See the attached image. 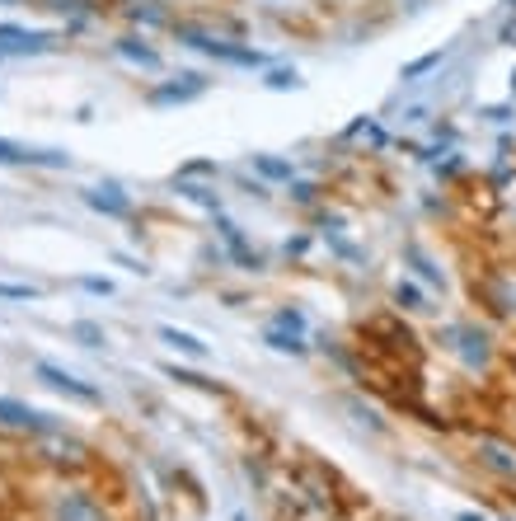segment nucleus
<instances>
[{"label":"nucleus","instance_id":"8","mask_svg":"<svg viewBox=\"0 0 516 521\" xmlns=\"http://www.w3.org/2000/svg\"><path fill=\"white\" fill-rule=\"evenodd\" d=\"M33 376H38L47 390H57V395L76 399V404H104V395H99L90 381H80L76 371L57 367V362H47V357H38V362H33Z\"/></svg>","mask_w":516,"mask_h":521},{"label":"nucleus","instance_id":"6","mask_svg":"<svg viewBox=\"0 0 516 521\" xmlns=\"http://www.w3.org/2000/svg\"><path fill=\"white\" fill-rule=\"evenodd\" d=\"M66 33L61 29H24V24H0V57H43L52 47H61Z\"/></svg>","mask_w":516,"mask_h":521},{"label":"nucleus","instance_id":"32","mask_svg":"<svg viewBox=\"0 0 516 521\" xmlns=\"http://www.w3.org/2000/svg\"><path fill=\"white\" fill-rule=\"evenodd\" d=\"M456 521H488L484 512H456Z\"/></svg>","mask_w":516,"mask_h":521},{"label":"nucleus","instance_id":"34","mask_svg":"<svg viewBox=\"0 0 516 521\" xmlns=\"http://www.w3.org/2000/svg\"><path fill=\"white\" fill-rule=\"evenodd\" d=\"M498 521H512V517H498Z\"/></svg>","mask_w":516,"mask_h":521},{"label":"nucleus","instance_id":"24","mask_svg":"<svg viewBox=\"0 0 516 521\" xmlns=\"http://www.w3.org/2000/svg\"><path fill=\"white\" fill-rule=\"evenodd\" d=\"M71 338H76L80 348H104L108 343L104 324H94V320H71Z\"/></svg>","mask_w":516,"mask_h":521},{"label":"nucleus","instance_id":"1","mask_svg":"<svg viewBox=\"0 0 516 521\" xmlns=\"http://www.w3.org/2000/svg\"><path fill=\"white\" fill-rule=\"evenodd\" d=\"M169 33H174L183 47H193V52H202V57H212V62H221V66L268 71V52H258L254 43H235L226 33H212V29H202V24H188V19H174Z\"/></svg>","mask_w":516,"mask_h":521},{"label":"nucleus","instance_id":"22","mask_svg":"<svg viewBox=\"0 0 516 521\" xmlns=\"http://www.w3.org/2000/svg\"><path fill=\"white\" fill-rule=\"evenodd\" d=\"M263 90H273V94L301 90V71H296V66H268V71H263Z\"/></svg>","mask_w":516,"mask_h":521},{"label":"nucleus","instance_id":"15","mask_svg":"<svg viewBox=\"0 0 516 521\" xmlns=\"http://www.w3.org/2000/svg\"><path fill=\"white\" fill-rule=\"evenodd\" d=\"M390 301H395L399 315H427L432 310V301H427V292L413 282V277H399L395 287H390Z\"/></svg>","mask_w":516,"mask_h":521},{"label":"nucleus","instance_id":"35","mask_svg":"<svg viewBox=\"0 0 516 521\" xmlns=\"http://www.w3.org/2000/svg\"><path fill=\"white\" fill-rule=\"evenodd\" d=\"M512 371H516V357H512Z\"/></svg>","mask_w":516,"mask_h":521},{"label":"nucleus","instance_id":"2","mask_svg":"<svg viewBox=\"0 0 516 521\" xmlns=\"http://www.w3.org/2000/svg\"><path fill=\"white\" fill-rule=\"evenodd\" d=\"M33 460L47 465V470L61 479H76V475H85V470H94V451L80 442V437H71V432H61V428L33 437Z\"/></svg>","mask_w":516,"mask_h":521},{"label":"nucleus","instance_id":"11","mask_svg":"<svg viewBox=\"0 0 516 521\" xmlns=\"http://www.w3.org/2000/svg\"><path fill=\"white\" fill-rule=\"evenodd\" d=\"M80 202H85L90 212L108 216V221H132V212H137V202L127 198L118 184H90V188H80Z\"/></svg>","mask_w":516,"mask_h":521},{"label":"nucleus","instance_id":"30","mask_svg":"<svg viewBox=\"0 0 516 521\" xmlns=\"http://www.w3.org/2000/svg\"><path fill=\"white\" fill-rule=\"evenodd\" d=\"M76 287L90 296H113V282L108 277H76Z\"/></svg>","mask_w":516,"mask_h":521},{"label":"nucleus","instance_id":"28","mask_svg":"<svg viewBox=\"0 0 516 521\" xmlns=\"http://www.w3.org/2000/svg\"><path fill=\"white\" fill-rule=\"evenodd\" d=\"M38 287H24V282H0V301H38Z\"/></svg>","mask_w":516,"mask_h":521},{"label":"nucleus","instance_id":"27","mask_svg":"<svg viewBox=\"0 0 516 521\" xmlns=\"http://www.w3.org/2000/svg\"><path fill=\"white\" fill-rule=\"evenodd\" d=\"M216 174H221L216 160H188V165L174 169V179H216Z\"/></svg>","mask_w":516,"mask_h":521},{"label":"nucleus","instance_id":"12","mask_svg":"<svg viewBox=\"0 0 516 521\" xmlns=\"http://www.w3.org/2000/svg\"><path fill=\"white\" fill-rule=\"evenodd\" d=\"M113 57H122L127 66H137V71H165V57L146 43V33H118L113 38Z\"/></svg>","mask_w":516,"mask_h":521},{"label":"nucleus","instance_id":"14","mask_svg":"<svg viewBox=\"0 0 516 521\" xmlns=\"http://www.w3.org/2000/svg\"><path fill=\"white\" fill-rule=\"evenodd\" d=\"M155 334H160V343H165V348H174V353H183V357H193V362H207V357H212V348H207L198 334L179 329V324H160Z\"/></svg>","mask_w":516,"mask_h":521},{"label":"nucleus","instance_id":"26","mask_svg":"<svg viewBox=\"0 0 516 521\" xmlns=\"http://www.w3.org/2000/svg\"><path fill=\"white\" fill-rule=\"evenodd\" d=\"M287 198L296 202V207H315V202L324 198V188L310 184V179H291V184H287Z\"/></svg>","mask_w":516,"mask_h":521},{"label":"nucleus","instance_id":"9","mask_svg":"<svg viewBox=\"0 0 516 521\" xmlns=\"http://www.w3.org/2000/svg\"><path fill=\"white\" fill-rule=\"evenodd\" d=\"M0 165L15 169H71L76 160L66 151H52V146H24V141L0 137Z\"/></svg>","mask_w":516,"mask_h":521},{"label":"nucleus","instance_id":"13","mask_svg":"<svg viewBox=\"0 0 516 521\" xmlns=\"http://www.w3.org/2000/svg\"><path fill=\"white\" fill-rule=\"evenodd\" d=\"M474 460L484 470H493L498 479H516V446L502 442V437H479L474 442Z\"/></svg>","mask_w":516,"mask_h":521},{"label":"nucleus","instance_id":"25","mask_svg":"<svg viewBox=\"0 0 516 521\" xmlns=\"http://www.w3.org/2000/svg\"><path fill=\"white\" fill-rule=\"evenodd\" d=\"M273 324H277V329H291V334H310V320H305L301 306H277Z\"/></svg>","mask_w":516,"mask_h":521},{"label":"nucleus","instance_id":"19","mask_svg":"<svg viewBox=\"0 0 516 521\" xmlns=\"http://www.w3.org/2000/svg\"><path fill=\"white\" fill-rule=\"evenodd\" d=\"M263 343H268L273 353H282V357H305V353H310L305 334H291V329H277V324H268V329H263Z\"/></svg>","mask_w":516,"mask_h":521},{"label":"nucleus","instance_id":"18","mask_svg":"<svg viewBox=\"0 0 516 521\" xmlns=\"http://www.w3.org/2000/svg\"><path fill=\"white\" fill-rule=\"evenodd\" d=\"M127 19L141 24V29H169V24H174L160 0H132V5H127Z\"/></svg>","mask_w":516,"mask_h":521},{"label":"nucleus","instance_id":"16","mask_svg":"<svg viewBox=\"0 0 516 521\" xmlns=\"http://www.w3.org/2000/svg\"><path fill=\"white\" fill-rule=\"evenodd\" d=\"M169 184H174V193H179L183 202H193V207H202V212H207V216L226 212V207H221V193H216V188L193 184V179H169Z\"/></svg>","mask_w":516,"mask_h":521},{"label":"nucleus","instance_id":"23","mask_svg":"<svg viewBox=\"0 0 516 521\" xmlns=\"http://www.w3.org/2000/svg\"><path fill=\"white\" fill-rule=\"evenodd\" d=\"M441 62H446V47H432V52H423V57H413V62L399 71V80H423L427 71H437Z\"/></svg>","mask_w":516,"mask_h":521},{"label":"nucleus","instance_id":"5","mask_svg":"<svg viewBox=\"0 0 516 521\" xmlns=\"http://www.w3.org/2000/svg\"><path fill=\"white\" fill-rule=\"evenodd\" d=\"M207 90H212V76H207V71H174V76L160 80L155 90H146V104L151 108H183V104H198Z\"/></svg>","mask_w":516,"mask_h":521},{"label":"nucleus","instance_id":"4","mask_svg":"<svg viewBox=\"0 0 516 521\" xmlns=\"http://www.w3.org/2000/svg\"><path fill=\"white\" fill-rule=\"evenodd\" d=\"M43 521H113V512L104 507V498L90 489H80V484H61L43 507Z\"/></svg>","mask_w":516,"mask_h":521},{"label":"nucleus","instance_id":"21","mask_svg":"<svg viewBox=\"0 0 516 521\" xmlns=\"http://www.w3.org/2000/svg\"><path fill=\"white\" fill-rule=\"evenodd\" d=\"M404 259H409L413 268H418V277H423V282H432V287H441V292H446V273H441L437 263L427 259L423 245H404Z\"/></svg>","mask_w":516,"mask_h":521},{"label":"nucleus","instance_id":"10","mask_svg":"<svg viewBox=\"0 0 516 521\" xmlns=\"http://www.w3.org/2000/svg\"><path fill=\"white\" fill-rule=\"evenodd\" d=\"M212 221H216V235H221L226 254L235 259V268H244V273H263V268H268V263H263V254H258V249L249 245V235H244V230L235 226V221H230L226 212H216Z\"/></svg>","mask_w":516,"mask_h":521},{"label":"nucleus","instance_id":"31","mask_svg":"<svg viewBox=\"0 0 516 521\" xmlns=\"http://www.w3.org/2000/svg\"><path fill=\"white\" fill-rule=\"evenodd\" d=\"M305 249H310V235H291L287 245H282V254H287V259H301Z\"/></svg>","mask_w":516,"mask_h":521},{"label":"nucleus","instance_id":"33","mask_svg":"<svg viewBox=\"0 0 516 521\" xmlns=\"http://www.w3.org/2000/svg\"><path fill=\"white\" fill-rule=\"evenodd\" d=\"M512 94H516V76H512Z\"/></svg>","mask_w":516,"mask_h":521},{"label":"nucleus","instance_id":"3","mask_svg":"<svg viewBox=\"0 0 516 521\" xmlns=\"http://www.w3.org/2000/svg\"><path fill=\"white\" fill-rule=\"evenodd\" d=\"M437 343L446 348L451 357H460L470 371H488L493 367V334H488L484 324L474 320H451L437 329Z\"/></svg>","mask_w":516,"mask_h":521},{"label":"nucleus","instance_id":"17","mask_svg":"<svg viewBox=\"0 0 516 521\" xmlns=\"http://www.w3.org/2000/svg\"><path fill=\"white\" fill-rule=\"evenodd\" d=\"M249 165H254V174L263 184H291L296 179V165L282 160V155H249Z\"/></svg>","mask_w":516,"mask_h":521},{"label":"nucleus","instance_id":"7","mask_svg":"<svg viewBox=\"0 0 516 521\" xmlns=\"http://www.w3.org/2000/svg\"><path fill=\"white\" fill-rule=\"evenodd\" d=\"M0 428L5 432H19V437H43V432H57L61 423L47 409H33V404H24V399L15 395H0Z\"/></svg>","mask_w":516,"mask_h":521},{"label":"nucleus","instance_id":"20","mask_svg":"<svg viewBox=\"0 0 516 521\" xmlns=\"http://www.w3.org/2000/svg\"><path fill=\"white\" fill-rule=\"evenodd\" d=\"M165 376L174 385H183V390H202V395H212V399H226L230 395L221 381H207V376H198V371H188V367H165Z\"/></svg>","mask_w":516,"mask_h":521},{"label":"nucleus","instance_id":"29","mask_svg":"<svg viewBox=\"0 0 516 521\" xmlns=\"http://www.w3.org/2000/svg\"><path fill=\"white\" fill-rule=\"evenodd\" d=\"M348 409H352V414H357V423H366V428H371V432H385V418H380L376 409H366L362 399H348Z\"/></svg>","mask_w":516,"mask_h":521}]
</instances>
